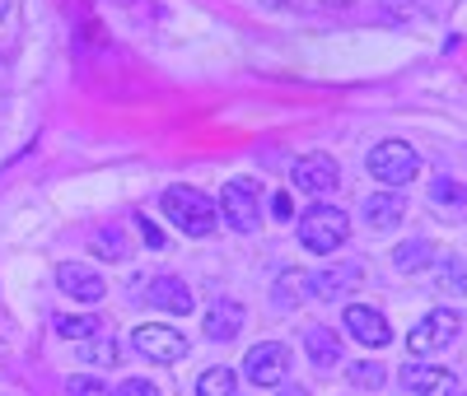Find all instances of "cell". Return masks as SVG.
I'll return each instance as SVG.
<instances>
[{"mask_svg":"<svg viewBox=\"0 0 467 396\" xmlns=\"http://www.w3.org/2000/svg\"><path fill=\"white\" fill-rule=\"evenodd\" d=\"M458 327H462V317H458L453 308H431V312H425L420 322L411 327V336H407V350H411V354H435V350L453 345Z\"/></svg>","mask_w":467,"mask_h":396,"instance_id":"cell-6","label":"cell"},{"mask_svg":"<svg viewBox=\"0 0 467 396\" xmlns=\"http://www.w3.org/2000/svg\"><path fill=\"white\" fill-rule=\"evenodd\" d=\"M271 215H276V219H295V201H290V191H276V196H271Z\"/></svg>","mask_w":467,"mask_h":396,"instance_id":"cell-29","label":"cell"},{"mask_svg":"<svg viewBox=\"0 0 467 396\" xmlns=\"http://www.w3.org/2000/svg\"><path fill=\"white\" fill-rule=\"evenodd\" d=\"M440 289L467 294V257H449V261L440 266Z\"/></svg>","mask_w":467,"mask_h":396,"instance_id":"cell-23","label":"cell"},{"mask_svg":"<svg viewBox=\"0 0 467 396\" xmlns=\"http://www.w3.org/2000/svg\"><path fill=\"white\" fill-rule=\"evenodd\" d=\"M136 228H140V238H145V248H150V252H160V248H164V228H160V224H150V215H136Z\"/></svg>","mask_w":467,"mask_h":396,"instance_id":"cell-27","label":"cell"},{"mask_svg":"<svg viewBox=\"0 0 467 396\" xmlns=\"http://www.w3.org/2000/svg\"><path fill=\"white\" fill-rule=\"evenodd\" d=\"M131 345L145 354V360H154V364H178V360H187V336L173 331V327H160V322L136 327V331H131Z\"/></svg>","mask_w":467,"mask_h":396,"instance_id":"cell-7","label":"cell"},{"mask_svg":"<svg viewBox=\"0 0 467 396\" xmlns=\"http://www.w3.org/2000/svg\"><path fill=\"white\" fill-rule=\"evenodd\" d=\"M365 168L374 182H383L388 191L407 187L416 173H420V154L407 145V140H379L369 154H365Z\"/></svg>","mask_w":467,"mask_h":396,"instance_id":"cell-2","label":"cell"},{"mask_svg":"<svg viewBox=\"0 0 467 396\" xmlns=\"http://www.w3.org/2000/svg\"><path fill=\"white\" fill-rule=\"evenodd\" d=\"M360 210H365V224H369L374 233H388V228L402 224V210H407V206H402L398 191H374Z\"/></svg>","mask_w":467,"mask_h":396,"instance_id":"cell-15","label":"cell"},{"mask_svg":"<svg viewBox=\"0 0 467 396\" xmlns=\"http://www.w3.org/2000/svg\"><path fill=\"white\" fill-rule=\"evenodd\" d=\"M304 350H308V360H314L318 369H332L341 360V336L332 327H308L304 331Z\"/></svg>","mask_w":467,"mask_h":396,"instance_id":"cell-16","label":"cell"},{"mask_svg":"<svg viewBox=\"0 0 467 396\" xmlns=\"http://www.w3.org/2000/svg\"><path fill=\"white\" fill-rule=\"evenodd\" d=\"M383 364L379 360H356V364H350V382H356V387H365V391H379L383 387Z\"/></svg>","mask_w":467,"mask_h":396,"instance_id":"cell-24","label":"cell"},{"mask_svg":"<svg viewBox=\"0 0 467 396\" xmlns=\"http://www.w3.org/2000/svg\"><path fill=\"white\" fill-rule=\"evenodd\" d=\"M365 280V266L360 261H337L327 270L314 275V299H337V294H350Z\"/></svg>","mask_w":467,"mask_h":396,"instance_id":"cell-13","label":"cell"},{"mask_svg":"<svg viewBox=\"0 0 467 396\" xmlns=\"http://www.w3.org/2000/svg\"><path fill=\"white\" fill-rule=\"evenodd\" d=\"M402 387H407V396H462L458 378L449 369H435V364H407Z\"/></svg>","mask_w":467,"mask_h":396,"instance_id":"cell-11","label":"cell"},{"mask_svg":"<svg viewBox=\"0 0 467 396\" xmlns=\"http://www.w3.org/2000/svg\"><path fill=\"white\" fill-rule=\"evenodd\" d=\"M281 396H308V391H304V387H285Z\"/></svg>","mask_w":467,"mask_h":396,"instance_id":"cell-30","label":"cell"},{"mask_svg":"<svg viewBox=\"0 0 467 396\" xmlns=\"http://www.w3.org/2000/svg\"><path fill=\"white\" fill-rule=\"evenodd\" d=\"M290 373V350L281 340H257L248 354H244V378L253 387H281Z\"/></svg>","mask_w":467,"mask_h":396,"instance_id":"cell-5","label":"cell"},{"mask_svg":"<svg viewBox=\"0 0 467 396\" xmlns=\"http://www.w3.org/2000/svg\"><path fill=\"white\" fill-rule=\"evenodd\" d=\"M290 182H295L299 191H308V196H327V191H337L341 168H337L332 154H304L299 164L290 168Z\"/></svg>","mask_w":467,"mask_h":396,"instance_id":"cell-8","label":"cell"},{"mask_svg":"<svg viewBox=\"0 0 467 396\" xmlns=\"http://www.w3.org/2000/svg\"><path fill=\"white\" fill-rule=\"evenodd\" d=\"M66 396H112V387L99 382V378H85V373H80V378H70V382H66Z\"/></svg>","mask_w":467,"mask_h":396,"instance_id":"cell-26","label":"cell"},{"mask_svg":"<svg viewBox=\"0 0 467 396\" xmlns=\"http://www.w3.org/2000/svg\"><path fill=\"white\" fill-rule=\"evenodd\" d=\"M346 238H350V215H346V210H337V206L304 210V219H299V243H304L308 252L327 257V252L346 248Z\"/></svg>","mask_w":467,"mask_h":396,"instance_id":"cell-4","label":"cell"},{"mask_svg":"<svg viewBox=\"0 0 467 396\" xmlns=\"http://www.w3.org/2000/svg\"><path fill=\"white\" fill-rule=\"evenodd\" d=\"M94 252L103 257V261H127V238H122V228H103L99 238H94Z\"/></svg>","mask_w":467,"mask_h":396,"instance_id":"cell-21","label":"cell"},{"mask_svg":"<svg viewBox=\"0 0 467 396\" xmlns=\"http://www.w3.org/2000/svg\"><path fill=\"white\" fill-rule=\"evenodd\" d=\"M304 299H314V275H304V270H281V280H276V303H281V308H299Z\"/></svg>","mask_w":467,"mask_h":396,"instance_id":"cell-17","label":"cell"},{"mask_svg":"<svg viewBox=\"0 0 467 396\" xmlns=\"http://www.w3.org/2000/svg\"><path fill=\"white\" fill-rule=\"evenodd\" d=\"M5 5H10V0H0V15H5Z\"/></svg>","mask_w":467,"mask_h":396,"instance_id":"cell-31","label":"cell"},{"mask_svg":"<svg viewBox=\"0 0 467 396\" xmlns=\"http://www.w3.org/2000/svg\"><path fill=\"white\" fill-rule=\"evenodd\" d=\"M160 210H164V219H169L173 228H182L187 238H206V233L220 224V210H215V201H211L202 187H169L164 201H160Z\"/></svg>","mask_w":467,"mask_h":396,"instance_id":"cell-1","label":"cell"},{"mask_svg":"<svg viewBox=\"0 0 467 396\" xmlns=\"http://www.w3.org/2000/svg\"><path fill=\"white\" fill-rule=\"evenodd\" d=\"M431 201H435V206H449V210H462V206H467V191H462L453 178H435V182H431Z\"/></svg>","mask_w":467,"mask_h":396,"instance_id":"cell-22","label":"cell"},{"mask_svg":"<svg viewBox=\"0 0 467 396\" xmlns=\"http://www.w3.org/2000/svg\"><path fill=\"white\" fill-rule=\"evenodd\" d=\"M117 396H160V387H154L150 378H127L122 387H117Z\"/></svg>","mask_w":467,"mask_h":396,"instance_id":"cell-28","label":"cell"},{"mask_svg":"<svg viewBox=\"0 0 467 396\" xmlns=\"http://www.w3.org/2000/svg\"><path fill=\"white\" fill-rule=\"evenodd\" d=\"M80 345H85V360H89V364H117V354H122L112 336H89V340H80Z\"/></svg>","mask_w":467,"mask_h":396,"instance_id":"cell-25","label":"cell"},{"mask_svg":"<svg viewBox=\"0 0 467 396\" xmlns=\"http://www.w3.org/2000/svg\"><path fill=\"white\" fill-rule=\"evenodd\" d=\"M431 261H435V248L425 243V238H411V243H402V248L393 252V266H398V270H425Z\"/></svg>","mask_w":467,"mask_h":396,"instance_id":"cell-20","label":"cell"},{"mask_svg":"<svg viewBox=\"0 0 467 396\" xmlns=\"http://www.w3.org/2000/svg\"><path fill=\"white\" fill-rule=\"evenodd\" d=\"M244 331V303L239 299H215L206 308V336L211 340H234Z\"/></svg>","mask_w":467,"mask_h":396,"instance_id":"cell-14","label":"cell"},{"mask_svg":"<svg viewBox=\"0 0 467 396\" xmlns=\"http://www.w3.org/2000/svg\"><path fill=\"white\" fill-rule=\"evenodd\" d=\"M145 303L160 308V312H173V317H187L197 308V299H192V289L178 275H154V280H145Z\"/></svg>","mask_w":467,"mask_h":396,"instance_id":"cell-10","label":"cell"},{"mask_svg":"<svg viewBox=\"0 0 467 396\" xmlns=\"http://www.w3.org/2000/svg\"><path fill=\"white\" fill-rule=\"evenodd\" d=\"M52 327L61 340H89V336H99V317L94 312H61V317H52Z\"/></svg>","mask_w":467,"mask_h":396,"instance_id":"cell-18","label":"cell"},{"mask_svg":"<svg viewBox=\"0 0 467 396\" xmlns=\"http://www.w3.org/2000/svg\"><path fill=\"white\" fill-rule=\"evenodd\" d=\"M57 285H61V294L80 299V303H99L103 299V275L89 270V266H80V261L57 266Z\"/></svg>","mask_w":467,"mask_h":396,"instance_id":"cell-12","label":"cell"},{"mask_svg":"<svg viewBox=\"0 0 467 396\" xmlns=\"http://www.w3.org/2000/svg\"><path fill=\"white\" fill-rule=\"evenodd\" d=\"M215 210L224 215V224L234 233H257L262 228V182L257 178H229Z\"/></svg>","mask_w":467,"mask_h":396,"instance_id":"cell-3","label":"cell"},{"mask_svg":"<svg viewBox=\"0 0 467 396\" xmlns=\"http://www.w3.org/2000/svg\"><path fill=\"white\" fill-rule=\"evenodd\" d=\"M197 396H239V373L234 369H206L202 378H197Z\"/></svg>","mask_w":467,"mask_h":396,"instance_id":"cell-19","label":"cell"},{"mask_svg":"<svg viewBox=\"0 0 467 396\" xmlns=\"http://www.w3.org/2000/svg\"><path fill=\"white\" fill-rule=\"evenodd\" d=\"M346 331L356 336L365 350H383L388 340H393V327H388V317L369 303H350L346 308Z\"/></svg>","mask_w":467,"mask_h":396,"instance_id":"cell-9","label":"cell"}]
</instances>
